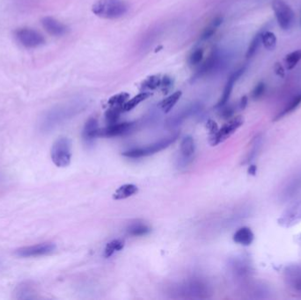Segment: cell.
<instances>
[{
  "mask_svg": "<svg viewBox=\"0 0 301 300\" xmlns=\"http://www.w3.org/2000/svg\"><path fill=\"white\" fill-rule=\"evenodd\" d=\"M129 5L124 0H98L92 6V12L100 18L115 20L126 14Z\"/></svg>",
  "mask_w": 301,
  "mask_h": 300,
  "instance_id": "1",
  "label": "cell"
},
{
  "mask_svg": "<svg viewBox=\"0 0 301 300\" xmlns=\"http://www.w3.org/2000/svg\"><path fill=\"white\" fill-rule=\"evenodd\" d=\"M74 112L75 107L69 104L53 107L46 112L41 119L40 128L42 131H51L55 127L60 125V123H63V121L74 115Z\"/></svg>",
  "mask_w": 301,
  "mask_h": 300,
  "instance_id": "2",
  "label": "cell"
},
{
  "mask_svg": "<svg viewBox=\"0 0 301 300\" xmlns=\"http://www.w3.org/2000/svg\"><path fill=\"white\" fill-rule=\"evenodd\" d=\"M178 138V134L174 135V136H171L162 140H159L154 144L149 145L147 147L133 148L131 150H126L123 152V155L124 157L131 158H143V157L153 155V154L157 153L158 151H161L167 147H170L171 145L174 144Z\"/></svg>",
  "mask_w": 301,
  "mask_h": 300,
  "instance_id": "3",
  "label": "cell"
},
{
  "mask_svg": "<svg viewBox=\"0 0 301 300\" xmlns=\"http://www.w3.org/2000/svg\"><path fill=\"white\" fill-rule=\"evenodd\" d=\"M51 159L55 166L66 167L71 160V141L68 138L62 137L53 144L51 148Z\"/></svg>",
  "mask_w": 301,
  "mask_h": 300,
  "instance_id": "4",
  "label": "cell"
},
{
  "mask_svg": "<svg viewBox=\"0 0 301 300\" xmlns=\"http://www.w3.org/2000/svg\"><path fill=\"white\" fill-rule=\"evenodd\" d=\"M272 9L279 27L284 30L291 29L294 23L295 15L289 4H286L283 0H274L272 2Z\"/></svg>",
  "mask_w": 301,
  "mask_h": 300,
  "instance_id": "5",
  "label": "cell"
},
{
  "mask_svg": "<svg viewBox=\"0 0 301 300\" xmlns=\"http://www.w3.org/2000/svg\"><path fill=\"white\" fill-rule=\"evenodd\" d=\"M244 123V118L242 115H238L230 119L227 123L218 129L217 133L210 138V144L212 147H216L221 143L225 142L226 139H229L239 128L242 126Z\"/></svg>",
  "mask_w": 301,
  "mask_h": 300,
  "instance_id": "6",
  "label": "cell"
},
{
  "mask_svg": "<svg viewBox=\"0 0 301 300\" xmlns=\"http://www.w3.org/2000/svg\"><path fill=\"white\" fill-rule=\"evenodd\" d=\"M14 36L19 44L28 49H35L45 44L44 36L33 28H19L14 32Z\"/></svg>",
  "mask_w": 301,
  "mask_h": 300,
  "instance_id": "7",
  "label": "cell"
},
{
  "mask_svg": "<svg viewBox=\"0 0 301 300\" xmlns=\"http://www.w3.org/2000/svg\"><path fill=\"white\" fill-rule=\"evenodd\" d=\"M301 222V195L290 204L280 217L278 224L283 227H291Z\"/></svg>",
  "mask_w": 301,
  "mask_h": 300,
  "instance_id": "8",
  "label": "cell"
},
{
  "mask_svg": "<svg viewBox=\"0 0 301 300\" xmlns=\"http://www.w3.org/2000/svg\"><path fill=\"white\" fill-rule=\"evenodd\" d=\"M56 247L53 243H41L37 245L29 246L17 249L15 254L21 258L44 256L50 254L55 251Z\"/></svg>",
  "mask_w": 301,
  "mask_h": 300,
  "instance_id": "9",
  "label": "cell"
},
{
  "mask_svg": "<svg viewBox=\"0 0 301 300\" xmlns=\"http://www.w3.org/2000/svg\"><path fill=\"white\" fill-rule=\"evenodd\" d=\"M134 126L133 123H114L109 124L103 129H99L97 137L101 138H115L129 133Z\"/></svg>",
  "mask_w": 301,
  "mask_h": 300,
  "instance_id": "10",
  "label": "cell"
},
{
  "mask_svg": "<svg viewBox=\"0 0 301 300\" xmlns=\"http://www.w3.org/2000/svg\"><path fill=\"white\" fill-rule=\"evenodd\" d=\"M42 24H43L44 29L51 36H64L68 32V28L64 24L60 22L59 20H57L50 16L44 17V19L42 20Z\"/></svg>",
  "mask_w": 301,
  "mask_h": 300,
  "instance_id": "11",
  "label": "cell"
},
{
  "mask_svg": "<svg viewBox=\"0 0 301 300\" xmlns=\"http://www.w3.org/2000/svg\"><path fill=\"white\" fill-rule=\"evenodd\" d=\"M245 67L240 68L239 70L234 71V73L230 76L226 87L224 88V92H223L221 99L219 100V101L217 104V107H224L226 105L227 101H228V100L230 99V96L232 95L234 84L237 81L238 79H240L243 75V73L245 72Z\"/></svg>",
  "mask_w": 301,
  "mask_h": 300,
  "instance_id": "12",
  "label": "cell"
},
{
  "mask_svg": "<svg viewBox=\"0 0 301 300\" xmlns=\"http://www.w3.org/2000/svg\"><path fill=\"white\" fill-rule=\"evenodd\" d=\"M287 285L295 292L301 293V266L289 267L285 272Z\"/></svg>",
  "mask_w": 301,
  "mask_h": 300,
  "instance_id": "13",
  "label": "cell"
},
{
  "mask_svg": "<svg viewBox=\"0 0 301 300\" xmlns=\"http://www.w3.org/2000/svg\"><path fill=\"white\" fill-rule=\"evenodd\" d=\"M196 150L194 139L190 136H187L183 138L181 142V153H182V160L185 165H188L193 158Z\"/></svg>",
  "mask_w": 301,
  "mask_h": 300,
  "instance_id": "14",
  "label": "cell"
},
{
  "mask_svg": "<svg viewBox=\"0 0 301 300\" xmlns=\"http://www.w3.org/2000/svg\"><path fill=\"white\" fill-rule=\"evenodd\" d=\"M301 190V173L297 174L296 176L290 181L284 189L283 194L281 195L282 200L287 201L294 196H296Z\"/></svg>",
  "mask_w": 301,
  "mask_h": 300,
  "instance_id": "15",
  "label": "cell"
},
{
  "mask_svg": "<svg viewBox=\"0 0 301 300\" xmlns=\"http://www.w3.org/2000/svg\"><path fill=\"white\" fill-rule=\"evenodd\" d=\"M98 130H99V128H98L97 120L95 118L89 119L85 124L83 132H82L84 141L87 145H91L95 141V139L98 138L97 137Z\"/></svg>",
  "mask_w": 301,
  "mask_h": 300,
  "instance_id": "16",
  "label": "cell"
},
{
  "mask_svg": "<svg viewBox=\"0 0 301 300\" xmlns=\"http://www.w3.org/2000/svg\"><path fill=\"white\" fill-rule=\"evenodd\" d=\"M253 233L252 232V230L249 228V227H242L240 229L236 231V233L234 234V241L237 244L240 245L250 246L253 241Z\"/></svg>",
  "mask_w": 301,
  "mask_h": 300,
  "instance_id": "17",
  "label": "cell"
},
{
  "mask_svg": "<svg viewBox=\"0 0 301 300\" xmlns=\"http://www.w3.org/2000/svg\"><path fill=\"white\" fill-rule=\"evenodd\" d=\"M139 192V188L134 184H124L119 187L113 194V199L115 200H124L127 198L133 197L134 195Z\"/></svg>",
  "mask_w": 301,
  "mask_h": 300,
  "instance_id": "18",
  "label": "cell"
},
{
  "mask_svg": "<svg viewBox=\"0 0 301 300\" xmlns=\"http://www.w3.org/2000/svg\"><path fill=\"white\" fill-rule=\"evenodd\" d=\"M301 104V93H300V94L296 95L295 97H293V99L291 100V101L284 107V109L280 111V112L275 116V118L273 119L274 122L279 121L280 119L284 118L286 115H290L291 113H293V111H295L297 109Z\"/></svg>",
  "mask_w": 301,
  "mask_h": 300,
  "instance_id": "19",
  "label": "cell"
},
{
  "mask_svg": "<svg viewBox=\"0 0 301 300\" xmlns=\"http://www.w3.org/2000/svg\"><path fill=\"white\" fill-rule=\"evenodd\" d=\"M150 95H151V94L149 93V92H142V93H140L139 95H136L132 99L128 100L123 106V112L132 110L137 106H139L140 103L148 99Z\"/></svg>",
  "mask_w": 301,
  "mask_h": 300,
  "instance_id": "20",
  "label": "cell"
},
{
  "mask_svg": "<svg viewBox=\"0 0 301 300\" xmlns=\"http://www.w3.org/2000/svg\"><path fill=\"white\" fill-rule=\"evenodd\" d=\"M182 92H175L173 95L168 96L167 98L163 100L159 104V107L162 109L164 113H169L172 108L175 106V104L178 102L179 100L182 97Z\"/></svg>",
  "mask_w": 301,
  "mask_h": 300,
  "instance_id": "21",
  "label": "cell"
},
{
  "mask_svg": "<svg viewBox=\"0 0 301 300\" xmlns=\"http://www.w3.org/2000/svg\"><path fill=\"white\" fill-rule=\"evenodd\" d=\"M150 228L148 225L141 223H135L128 227V233L131 236L139 237V236H145L150 233Z\"/></svg>",
  "mask_w": 301,
  "mask_h": 300,
  "instance_id": "22",
  "label": "cell"
},
{
  "mask_svg": "<svg viewBox=\"0 0 301 300\" xmlns=\"http://www.w3.org/2000/svg\"><path fill=\"white\" fill-rule=\"evenodd\" d=\"M219 63V55L217 52H213L209 56V58L206 60L205 63L202 64L201 70H199L200 74H206L208 72L212 71L214 68L217 67Z\"/></svg>",
  "mask_w": 301,
  "mask_h": 300,
  "instance_id": "23",
  "label": "cell"
},
{
  "mask_svg": "<svg viewBox=\"0 0 301 300\" xmlns=\"http://www.w3.org/2000/svg\"><path fill=\"white\" fill-rule=\"evenodd\" d=\"M124 245H125L124 241L123 240H119V239L113 240L110 242H108L105 248V251H104L105 257L108 258V257L112 256L116 252L121 251L124 248Z\"/></svg>",
  "mask_w": 301,
  "mask_h": 300,
  "instance_id": "24",
  "label": "cell"
},
{
  "mask_svg": "<svg viewBox=\"0 0 301 300\" xmlns=\"http://www.w3.org/2000/svg\"><path fill=\"white\" fill-rule=\"evenodd\" d=\"M161 79H162V77L160 75L150 76L143 81L141 84V88L144 90H155L158 87H160Z\"/></svg>",
  "mask_w": 301,
  "mask_h": 300,
  "instance_id": "25",
  "label": "cell"
},
{
  "mask_svg": "<svg viewBox=\"0 0 301 300\" xmlns=\"http://www.w3.org/2000/svg\"><path fill=\"white\" fill-rule=\"evenodd\" d=\"M223 21V19L221 17H216L210 25H209L207 28L202 32V36H201V40L205 41V40L210 39L211 36H213L215 32L217 30V28L220 26Z\"/></svg>",
  "mask_w": 301,
  "mask_h": 300,
  "instance_id": "26",
  "label": "cell"
},
{
  "mask_svg": "<svg viewBox=\"0 0 301 300\" xmlns=\"http://www.w3.org/2000/svg\"><path fill=\"white\" fill-rule=\"evenodd\" d=\"M261 44L269 50H273L277 45V37L275 34L270 31L262 32Z\"/></svg>",
  "mask_w": 301,
  "mask_h": 300,
  "instance_id": "27",
  "label": "cell"
},
{
  "mask_svg": "<svg viewBox=\"0 0 301 300\" xmlns=\"http://www.w3.org/2000/svg\"><path fill=\"white\" fill-rule=\"evenodd\" d=\"M262 32L263 31H260L258 34H256L254 36V37H253V40H252V42L250 43V47H249L248 51L246 53V57L247 58L253 57L254 54L257 51L259 47L261 46Z\"/></svg>",
  "mask_w": 301,
  "mask_h": 300,
  "instance_id": "28",
  "label": "cell"
},
{
  "mask_svg": "<svg viewBox=\"0 0 301 300\" xmlns=\"http://www.w3.org/2000/svg\"><path fill=\"white\" fill-rule=\"evenodd\" d=\"M122 112H123V107H110L109 109H107L106 114H105V118H106V121L108 123V125L117 123Z\"/></svg>",
  "mask_w": 301,
  "mask_h": 300,
  "instance_id": "29",
  "label": "cell"
},
{
  "mask_svg": "<svg viewBox=\"0 0 301 300\" xmlns=\"http://www.w3.org/2000/svg\"><path fill=\"white\" fill-rule=\"evenodd\" d=\"M301 60V50L292 52L285 56V63L288 70H293L296 67L299 62Z\"/></svg>",
  "mask_w": 301,
  "mask_h": 300,
  "instance_id": "30",
  "label": "cell"
},
{
  "mask_svg": "<svg viewBox=\"0 0 301 300\" xmlns=\"http://www.w3.org/2000/svg\"><path fill=\"white\" fill-rule=\"evenodd\" d=\"M130 98V95L127 93H120L118 95L112 96L110 99L108 100V105L110 107H123L124 103Z\"/></svg>",
  "mask_w": 301,
  "mask_h": 300,
  "instance_id": "31",
  "label": "cell"
},
{
  "mask_svg": "<svg viewBox=\"0 0 301 300\" xmlns=\"http://www.w3.org/2000/svg\"><path fill=\"white\" fill-rule=\"evenodd\" d=\"M261 137L259 135L256 138H254L253 141V146H252V149L250 150V153L247 157V160H245V163H249L251 161L252 159L254 158V157L256 156V154L258 153V150L261 147Z\"/></svg>",
  "mask_w": 301,
  "mask_h": 300,
  "instance_id": "32",
  "label": "cell"
},
{
  "mask_svg": "<svg viewBox=\"0 0 301 300\" xmlns=\"http://www.w3.org/2000/svg\"><path fill=\"white\" fill-rule=\"evenodd\" d=\"M203 58V50L202 49H198L191 53L189 57V63L190 65H198L202 62Z\"/></svg>",
  "mask_w": 301,
  "mask_h": 300,
  "instance_id": "33",
  "label": "cell"
},
{
  "mask_svg": "<svg viewBox=\"0 0 301 300\" xmlns=\"http://www.w3.org/2000/svg\"><path fill=\"white\" fill-rule=\"evenodd\" d=\"M266 91V85L264 82H259V83L255 86V87L253 88V91H252V98L255 100L261 99L262 97V95H264V93Z\"/></svg>",
  "mask_w": 301,
  "mask_h": 300,
  "instance_id": "34",
  "label": "cell"
},
{
  "mask_svg": "<svg viewBox=\"0 0 301 300\" xmlns=\"http://www.w3.org/2000/svg\"><path fill=\"white\" fill-rule=\"evenodd\" d=\"M173 79L168 76H164L161 79V85L160 87L162 88V91L164 92V94H166L167 92L170 91L171 87H173Z\"/></svg>",
  "mask_w": 301,
  "mask_h": 300,
  "instance_id": "35",
  "label": "cell"
},
{
  "mask_svg": "<svg viewBox=\"0 0 301 300\" xmlns=\"http://www.w3.org/2000/svg\"><path fill=\"white\" fill-rule=\"evenodd\" d=\"M207 129H208L209 133H210V138H211L218 131V124L215 123L214 121H212V120H209L208 123H207Z\"/></svg>",
  "mask_w": 301,
  "mask_h": 300,
  "instance_id": "36",
  "label": "cell"
},
{
  "mask_svg": "<svg viewBox=\"0 0 301 300\" xmlns=\"http://www.w3.org/2000/svg\"><path fill=\"white\" fill-rule=\"evenodd\" d=\"M234 109L233 107H226L222 110L221 115L223 118H230L234 115Z\"/></svg>",
  "mask_w": 301,
  "mask_h": 300,
  "instance_id": "37",
  "label": "cell"
},
{
  "mask_svg": "<svg viewBox=\"0 0 301 300\" xmlns=\"http://www.w3.org/2000/svg\"><path fill=\"white\" fill-rule=\"evenodd\" d=\"M274 71H275L277 76H279L281 78H284L285 76V69L282 66L281 63H276L275 66H274Z\"/></svg>",
  "mask_w": 301,
  "mask_h": 300,
  "instance_id": "38",
  "label": "cell"
},
{
  "mask_svg": "<svg viewBox=\"0 0 301 300\" xmlns=\"http://www.w3.org/2000/svg\"><path fill=\"white\" fill-rule=\"evenodd\" d=\"M248 105V97L247 96H243L242 100H241V102H240V107L242 109H244Z\"/></svg>",
  "mask_w": 301,
  "mask_h": 300,
  "instance_id": "39",
  "label": "cell"
},
{
  "mask_svg": "<svg viewBox=\"0 0 301 300\" xmlns=\"http://www.w3.org/2000/svg\"><path fill=\"white\" fill-rule=\"evenodd\" d=\"M256 166H254V165H251V166L249 167V170H248V173L250 174V175H255L256 174Z\"/></svg>",
  "mask_w": 301,
  "mask_h": 300,
  "instance_id": "40",
  "label": "cell"
}]
</instances>
